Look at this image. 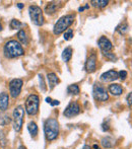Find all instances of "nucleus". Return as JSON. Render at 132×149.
<instances>
[{
  "instance_id": "obj_11",
  "label": "nucleus",
  "mask_w": 132,
  "mask_h": 149,
  "mask_svg": "<svg viewBox=\"0 0 132 149\" xmlns=\"http://www.w3.org/2000/svg\"><path fill=\"white\" fill-rule=\"evenodd\" d=\"M99 47L100 49L102 50L103 53H107V52H110L111 50L113 49V45L111 43V41L106 37H101L99 39Z\"/></svg>"
},
{
  "instance_id": "obj_15",
  "label": "nucleus",
  "mask_w": 132,
  "mask_h": 149,
  "mask_svg": "<svg viewBox=\"0 0 132 149\" xmlns=\"http://www.w3.org/2000/svg\"><path fill=\"white\" fill-rule=\"evenodd\" d=\"M109 91H110V93L113 94V95L119 96L123 93V88L118 83H112V84L109 85Z\"/></svg>"
},
{
  "instance_id": "obj_10",
  "label": "nucleus",
  "mask_w": 132,
  "mask_h": 149,
  "mask_svg": "<svg viewBox=\"0 0 132 149\" xmlns=\"http://www.w3.org/2000/svg\"><path fill=\"white\" fill-rule=\"evenodd\" d=\"M97 54L93 53L89 56L85 62V71L87 73H94L97 69Z\"/></svg>"
},
{
  "instance_id": "obj_24",
  "label": "nucleus",
  "mask_w": 132,
  "mask_h": 149,
  "mask_svg": "<svg viewBox=\"0 0 132 149\" xmlns=\"http://www.w3.org/2000/svg\"><path fill=\"white\" fill-rule=\"evenodd\" d=\"M11 122V119L5 114H0V126H6Z\"/></svg>"
},
{
  "instance_id": "obj_8",
  "label": "nucleus",
  "mask_w": 132,
  "mask_h": 149,
  "mask_svg": "<svg viewBox=\"0 0 132 149\" xmlns=\"http://www.w3.org/2000/svg\"><path fill=\"white\" fill-rule=\"evenodd\" d=\"M24 81L20 78H14L9 81V94L11 97L16 98L22 92Z\"/></svg>"
},
{
  "instance_id": "obj_40",
  "label": "nucleus",
  "mask_w": 132,
  "mask_h": 149,
  "mask_svg": "<svg viewBox=\"0 0 132 149\" xmlns=\"http://www.w3.org/2000/svg\"><path fill=\"white\" fill-rule=\"evenodd\" d=\"M0 149H1V148H0Z\"/></svg>"
},
{
  "instance_id": "obj_20",
  "label": "nucleus",
  "mask_w": 132,
  "mask_h": 149,
  "mask_svg": "<svg viewBox=\"0 0 132 149\" xmlns=\"http://www.w3.org/2000/svg\"><path fill=\"white\" fill-rule=\"evenodd\" d=\"M91 5L95 6V7L104 8L108 5L109 1L108 0H91Z\"/></svg>"
},
{
  "instance_id": "obj_6",
  "label": "nucleus",
  "mask_w": 132,
  "mask_h": 149,
  "mask_svg": "<svg viewBox=\"0 0 132 149\" xmlns=\"http://www.w3.org/2000/svg\"><path fill=\"white\" fill-rule=\"evenodd\" d=\"M29 14H30L31 22L35 26H41L44 24V16L41 7L38 5H31L29 7Z\"/></svg>"
},
{
  "instance_id": "obj_14",
  "label": "nucleus",
  "mask_w": 132,
  "mask_h": 149,
  "mask_svg": "<svg viewBox=\"0 0 132 149\" xmlns=\"http://www.w3.org/2000/svg\"><path fill=\"white\" fill-rule=\"evenodd\" d=\"M47 80H48V82H49L50 89H53L54 87H55L56 85H57L58 83L60 82L59 77H58L57 75H56L54 72L48 73V74H47Z\"/></svg>"
},
{
  "instance_id": "obj_34",
  "label": "nucleus",
  "mask_w": 132,
  "mask_h": 149,
  "mask_svg": "<svg viewBox=\"0 0 132 149\" xmlns=\"http://www.w3.org/2000/svg\"><path fill=\"white\" fill-rule=\"evenodd\" d=\"M16 6H17L20 9H22V8H24V4H22V3H17V4H16Z\"/></svg>"
},
{
  "instance_id": "obj_32",
  "label": "nucleus",
  "mask_w": 132,
  "mask_h": 149,
  "mask_svg": "<svg viewBox=\"0 0 132 149\" xmlns=\"http://www.w3.org/2000/svg\"><path fill=\"white\" fill-rule=\"evenodd\" d=\"M51 104V106H58V104H60V102H59V100H52V102H51V104Z\"/></svg>"
},
{
  "instance_id": "obj_38",
  "label": "nucleus",
  "mask_w": 132,
  "mask_h": 149,
  "mask_svg": "<svg viewBox=\"0 0 132 149\" xmlns=\"http://www.w3.org/2000/svg\"><path fill=\"white\" fill-rule=\"evenodd\" d=\"M17 149H27V148H26V147H24V145H20V147H18Z\"/></svg>"
},
{
  "instance_id": "obj_19",
  "label": "nucleus",
  "mask_w": 132,
  "mask_h": 149,
  "mask_svg": "<svg viewBox=\"0 0 132 149\" xmlns=\"http://www.w3.org/2000/svg\"><path fill=\"white\" fill-rule=\"evenodd\" d=\"M28 130L30 132V134L32 135V137H37L38 135V126L35 122H30L28 125Z\"/></svg>"
},
{
  "instance_id": "obj_22",
  "label": "nucleus",
  "mask_w": 132,
  "mask_h": 149,
  "mask_svg": "<svg viewBox=\"0 0 132 149\" xmlns=\"http://www.w3.org/2000/svg\"><path fill=\"white\" fill-rule=\"evenodd\" d=\"M22 26H24V24H22L18 19H15V18L12 19L11 22H10V24H9V26H10L11 30H20V29L22 28Z\"/></svg>"
},
{
  "instance_id": "obj_36",
  "label": "nucleus",
  "mask_w": 132,
  "mask_h": 149,
  "mask_svg": "<svg viewBox=\"0 0 132 149\" xmlns=\"http://www.w3.org/2000/svg\"><path fill=\"white\" fill-rule=\"evenodd\" d=\"M82 149H91V146H89V145H85L82 147Z\"/></svg>"
},
{
  "instance_id": "obj_39",
  "label": "nucleus",
  "mask_w": 132,
  "mask_h": 149,
  "mask_svg": "<svg viewBox=\"0 0 132 149\" xmlns=\"http://www.w3.org/2000/svg\"><path fill=\"white\" fill-rule=\"evenodd\" d=\"M0 31H2V24H1V22H0Z\"/></svg>"
},
{
  "instance_id": "obj_29",
  "label": "nucleus",
  "mask_w": 132,
  "mask_h": 149,
  "mask_svg": "<svg viewBox=\"0 0 132 149\" xmlns=\"http://www.w3.org/2000/svg\"><path fill=\"white\" fill-rule=\"evenodd\" d=\"M118 75H119V78L122 79V80H125L127 77V72L125 70H121L120 72H118Z\"/></svg>"
},
{
  "instance_id": "obj_1",
  "label": "nucleus",
  "mask_w": 132,
  "mask_h": 149,
  "mask_svg": "<svg viewBox=\"0 0 132 149\" xmlns=\"http://www.w3.org/2000/svg\"><path fill=\"white\" fill-rule=\"evenodd\" d=\"M3 55L7 59H14V58L22 57L24 55V50L22 46L16 40H10L6 42L3 47Z\"/></svg>"
},
{
  "instance_id": "obj_21",
  "label": "nucleus",
  "mask_w": 132,
  "mask_h": 149,
  "mask_svg": "<svg viewBox=\"0 0 132 149\" xmlns=\"http://www.w3.org/2000/svg\"><path fill=\"white\" fill-rule=\"evenodd\" d=\"M67 92L69 94H73V95H78L80 90H79V87L77 84H70L67 87Z\"/></svg>"
},
{
  "instance_id": "obj_30",
  "label": "nucleus",
  "mask_w": 132,
  "mask_h": 149,
  "mask_svg": "<svg viewBox=\"0 0 132 149\" xmlns=\"http://www.w3.org/2000/svg\"><path fill=\"white\" fill-rule=\"evenodd\" d=\"M126 100H127V104H128V107L130 108V110H132V92H130V93L127 95Z\"/></svg>"
},
{
  "instance_id": "obj_33",
  "label": "nucleus",
  "mask_w": 132,
  "mask_h": 149,
  "mask_svg": "<svg viewBox=\"0 0 132 149\" xmlns=\"http://www.w3.org/2000/svg\"><path fill=\"white\" fill-rule=\"evenodd\" d=\"M89 7V4H87V5H85V7H79V8H78V11H83V10H85V9H87Z\"/></svg>"
},
{
  "instance_id": "obj_9",
  "label": "nucleus",
  "mask_w": 132,
  "mask_h": 149,
  "mask_svg": "<svg viewBox=\"0 0 132 149\" xmlns=\"http://www.w3.org/2000/svg\"><path fill=\"white\" fill-rule=\"evenodd\" d=\"M80 112H81V109H80V106L78 104V102H71L70 104L66 107L65 110H64L63 115L66 118H73V117L77 116Z\"/></svg>"
},
{
  "instance_id": "obj_31",
  "label": "nucleus",
  "mask_w": 132,
  "mask_h": 149,
  "mask_svg": "<svg viewBox=\"0 0 132 149\" xmlns=\"http://www.w3.org/2000/svg\"><path fill=\"white\" fill-rule=\"evenodd\" d=\"M102 129H103V131H108V130L110 129V126H109L108 123H104L102 125Z\"/></svg>"
},
{
  "instance_id": "obj_37",
  "label": "nucleus",
  "mask_w": 132,
  "mask_h": 149,
  "mask_svg": "<svg viewBox=\"0 0 132 149\" xmlns=\"http://www.w3.org/2000/svg\"><path fill=\"white\" fill-rule=\"evenodd\" d=\"M93 148H94V149H101V148L99 147V146L97 145V144H95V145L93 146Z\"/></svg>"
},
{
  "instance_id": "obj_2",
  "label": "nucleus",
  "mask_w": 132,
  "mask_h": 149,
  "mask_svg": "<svg viewBox=\"0 0 132 149\" xmlns=\"http://www.w3.org/2000/svg\"><path fill=\"white\" fill-rule=\"evenodd\" d=\"M44 131L47 140L53 141L59 135V123L56 119L49 118L45 121L44 124Z\"/></svg>"
},
{
  "instance_id": "obj_4",
  "label": "nucleus",
  "mask_w": 132,
  "mask_h": 149,
  "mask_svg": "<svg viewBox=\"0 0 132 149\" xmlns=\"http://www.w3.org/2000/svg\"><path fill=\"white\" fill-rule=\"evenodd\" d=\"M39 107H40V97L37 94H30L28 98L26 100V104H24V108H26V112L29 116H35L39 112Z\"/></svg>"
},
{
  "instance_id": "obj_25",
  "label": "nucleus",
  "mask_w": 132,
  "mask_h": 149,
  "mask_svg": "<svg viewBox=\"0 0 132 149\" xmlns=\"http://www.w3.org/2000/svg\"><path fill=\"white\" fill-rule=\"evenodd\" d=\"M116 30H117V31H119L121 35H124V33H126V31H128V24H127L126 22H123V24H121L120 26H117Z\"/></svg>"
},
{
  "instance_id": "obj_16",
  "label": "nucleus",
  "mask_w": 132,
  "mask_h": 149,
  "mask_svg": "<svg viewBox=\"0 0 132 149\" xmlns=\"http://www.w3.org/2000/svg\"><path fill=\"white\" fill-rule=\"evenodd\" d=\"M16 37H17L18 43H20V45H24V46H26V45H28V44H29V37H28L27 33L24 30L18 31Z\"/></svg>"
},
{
  "instance_id": "obj_3",
  "label": "nucleus",
  "mask_w": 132,
  "mask_h": 149,
  "mask_svg": "<svg viewBox=\"0 0 132 149\" xmlns=\"http://www.w3.org/2000/svg\"><path fill=\"white\" fill-rule=\"evenodd\" d=\"M74 18H75V16L73 15V14H67V15H64V16H62V17H60L59 19H58V22L55 24V26H54V29H53L54 35L58 36L68 30V28L73 24V22H74Z\"/></svg>"
},
{
  "instance_id": "obj_12",
  "label": "nucleus",
  "mask_w": 132,
  "mask_h": 149,
  "mask_svg": "<svg viewBox=\"0 0 132 149\" xmlns=\"http://www.w3.org/2000/svg\"><path fill=\"white\" fill-rule=\"evenodd\" d=\"M119 78L118 72L115 70H109L107 72L103 73L101 75V79L105 82H111V81H115Z\"/></svg>"
},
{
  "instance_id": "obj_17",
  "label": "nucleus",
  "mask_w": 132,
  "mask_h": 149,
  "mask_svg": "<svg viewBox=\"0 0 132 149\" xmlns=\"http://www.w3.org/2000/svg\"><path fill=\"white\" fill-rule=\"evenodd\" d=\"M57 9H58V3L55 1H52V2H49V3L46 5L45 12L47 14H53L57 11Z\"/></svg>"
},
{
  "instance_id": "obj_35",
  "label": "nucleus",
  "mask_w": 132,
  "mask_h": 149,
  "mask_svg": "<svg viewBox=\"0 0 132 149\" xmlns=\"http://www.w3.org/2000/svg\"><path fill=\"white\" fill-rule=\"evenodd\" d=\"M46 102H47L48 104H51V102H52V98H51V97H47V98H46Z\"/></svg>"
},
{
  "instance_id": "obj_5",
  "label": "nucleus",
  "mask_w": 132,
  "mask_h": 149,
  "mask_svg": "<svg viewBox=\"0 0 132 149\" xmlns=\"http://www.w3.org/2000/svg\"><path fill=\"white\" fill-rule=\"evenodd\" d=\"M24 109L22 106H17L13 111L12 114V122H13V129L15 132L20 133L22 131V125H24Z\"/></svg>"
},
{
  "instance_id": "obj_13",
  "label": "nucleus",
  "mask_w": 132,
  "mask_h": 149,
  "mask_svg": "<svg viewBox=\"0 0 132 149\" xmlns=\"http://www.w3.org/2000/svg\"><path fill=\"white\" fill-rule=\"evenodd\" d=\"M9 107V94L6 92L0 93V111L5 112Z\"/></svg>"
},
{
  "instance_id": "obj_23",
  "label": "nucleus",
  "mask_w": 132,
  "mask_h": 149,
  "mask_svg": "<svg viewBox=\"0 0 132 149\" xmlns=\"http://www.w3.org/2000/svg\"><path fill=\"white\" fill-rule=\"evenodd\" d=\"M102 144H103V146H104V147L111 148V147H113V145H114V141H113L112 138L106 137V138H103V139H102Z\"/></svg>"
},
{
  "instance_id": "obj_27",
  "label": "nucleus",
  "mask_w": 132,
  "mask_h": 149,
  "mask_svg": "<svg viewBox=\"0 0 132 149\" xmlns=\"http://www.w3.org/2000/svg\"><path fill=\"white\" fill-rule=\"evenodd\" d=\"M39 80H40V87L43 91L46 90V84H45V81H44V77L42 74H39Z\"/></svg>"
},
{
  "instance_id": "obj_26",
  "label": "nucleus",
  "mask_w": 132,
  "mask_h": 149,
  "mask_svg": "<svg viewBox=\"0 0 132 149\" xmlns=\"http://www.w3.org/2000/svg\"><path fill=\"white\" fill-rule=\"evenodd\" d=\"M63 38H64L65 41H69V40H71L73 38V31L71 30V29H68L67 31H65L63 33Z\"/></svg>"
},
{
  "instance_id": "obj_7",
  "label": "nucleus",
  "mask_w": 132,
  "mask_h": 149,
  "mask_svg": "<svg viewBox=\"0 0 132 149\" xmlns=\"http://www.w3.org/2000/svg\"><path fill=\"white\" fill-rule=\"evenodd\" d=\"M93 95L98 102H106L109 100V93L106 88L100 83H96L93 87Z\"/></svg>"
},
{
  "instance_id": "obj_28",
  "label": "nucleus",
  "mask_w": 132,
  "mask_h": 149,
  "mask_svg": "<svg viewBox=\"0 0 132 149\" xmlns=\"http://www.w3.org/2000/svg\"><path fill=\"white\" fill-rule=\"evenodd\" d=\"M104 54L105 56H106L107 58H108V59H110L111 61H116L117 60V57L116 56L114 55V53H110V52H107V53H103Z\"/></svg>"
},
{
  "instance_id": "obj_18",
  "label": "nucleus",
  "mask_w": 132,
  "mask_h": 149,
  "mask_svg": "<svg viewBox=\"0 0 132 149\" xmlns=\"http://www.w3.org/2000/svg\"><path fill=\"white\" fill-rule=\"evenodd\" d=\"M72 48L71 47H67L64 49L63 53H62V59H63L64 62H69L72 58Z\"/></svg>"
}]
</instances>
